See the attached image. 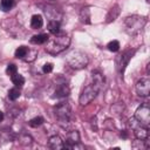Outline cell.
Masks as SVG:
<instances>
[{
  "mask_svg": "<svg viewBox=\"0 0 150 150\" xmlns=\"http://www.w3.org/2000/svg\"><path fill=\"white\" fill-rule=\"evenodd\" d=\"M69 43H70V38L66 33H59L47 40L46 52L52 55L60 54L63 50H66V48H68Z\"/></svg>",
  "mask_w": 150,
  "mask_h": 150,
  "instance_id": "1",
  "label": "cell"
},
{
  "mask_svg": "<svg viewBox=\"0 0 150 150\" xmlns=\"http://www.w3.org/2000/svg\"><path fill=\"white\" fill-rule=\"evenodd\" d=\"M146 23V19L139 15H131L124 19V29L129 35H136L139 33Z\"/></svg>",
  "mask_w": 150,
  "mask_h": 150,
  "instance_id": "2",
  "label": "cell"
},
{
  "mask_svg": "<svg viewBox=\"0 0 150 150\" xmlns=\"http://www.w3.org/2000/svg\"><path fill=\"white\" fill-rule=\"evenodd\" d=\"M67 63L74 69H82L88 66V56L81 50H71L66 56Z\"/></svg>",
  "mask_w": 150,
  "mask_h": 150,
  "instance_id": "3",
  "label": "cell"
},
{
  "mask_svg": "<svg viewBox=\"0 0 150 150\" xmlns=\"http://www.w3.org/2000/svg\"><path fill=\"white\" fill-rule=\"evenodd\" d=\"M54 115L56 117V120L59 121V123L62 127H66L70 123V118H71V109L70 105L67 102H61L59 103L55 109H54Z\"/></svg>",
  "mask_w": 150,
  "mask_h": 150,
  "instance_id": "4",
  "label": "cell"
},
{
  "mask_svg": "<svg viewBox=\"0 0 150 150\" xmlns=\"http://www.w3.org/2000/svg\"><path fill=\"white\" fill-rule=\"evenodd\" d=\"M98 91H100V90H98L95 86H93L91 83L88 84V86L82 90V93H81V95H80V98H79L80 104H81V105H87V104H89V103L96 97V95L98 94Z\"/></svg>",
  "mask_w": 150,
  "mask_h": 150,
  "instance_id": "5",
  "label": "cell"
},
{
  "mask_svg": "<svg viewBox=\"0 0 150 150\" xmlns=\"http://www.w3.org/2000/svg\"><path fill=\"white\" fill-rule=\"evenodd\" d=\"M129 122H130V123H129L130 127L134 129L135 137H136L138 141H143V142H144V141L149 137V129H148V127L141 124L135 117H132Z\"/></svg>",
  "mask_w": 150,
  "mask_h": 150,
  "instance_id": "6",
  "label": "cell"
},
{
  "mask_svg": "<svg viewBox=\"0 0 150 150\" xmlns=\"http://www.w3.org/2000/svg\"><path fill=\"white\" fill-rule=\"evenodd\" d=\"M141 124L145 125V127H149V123H150V108H149V104L148 103H143L141 104L136 111H135V116H134Z\"/></svg>",
  "mask_w": 150,
  "mask_h": 150,
  "instance_id": "7",
  "label": "cell"
},
{
  "mask_svg": "<svg viewBox=\"0 0 150 150\" xmlns=\"http://www.w3.org/2000/svg\"><path fill=\"white\" fill-rule=\"evenodd\" d=\"M134 54H135V49H132V50L128 49L116 57V68L121 75H123V73H124V70H125V68H127V66H128V63H129V61Z\"/></svg>",
  "mask_w": 150,
  "mask_h": 150,
  "instance_id": "8",
  "label": "cell"
},
{
  "mask_svg": "<svg viewBox=\"0 0 150 150\" xmlns=\"http://www.w3.org/2000/svg\"><path fill=\"white\" fill-rule=\"evenodd\" d=\"M135 90L138 96L146 97L150 94V80L149 77H142L141 80L137 81L135 86Z\"/></svg>",
  "mask_w": 150,
  "mask_h": 150,
  "instance_id": "9",
  "label": "cell"
},
{
  "mask_svg": "<svg viewBox=\"0 0 150 150\" xmlns=\"http://www.w3.org/2000/svg\"><path fill=\"white\" fill-rule=\"evenodd\" d=\"M104 83V77H103V74L98 70H94L91 73V84L95 86L98 90H101L102 86Z\"/></svg>",
  "mask_w": 150,
  "mask_h": 150,
  "instance_id": "10",
  "label": "cell"
},
{
  "mask_svg": "<svg viewBox=\"0 0 150 150\" xmlns=\"http://www.w3.org/2000/svg\"><path fill=\"white\" fill-rule=\"evenodd\" d=\"M69 87L66 83H61L56 87V89L54 90V97L55 98H63L67 97L69 95Z\"/></svg>",
  "mask_w": 150,
  "mask_h": 150,
  "instance_id": "11",
  "label": "cell"
},
{
  "mask_svg": "<svg viewBox=\"0 0 150 150\" xmlns=\"http://www.w3.org/2000/svg\"><path fill=\"white\" fill-rule=\"evenodd\" d=\"M48 145L49 148L52 149H55V150H59V149H64V142L62 141V138L57 135H54L49 138L48 141Z\"/></svg>",
  "mask_w": 150,
  "mask_h": 150,
  "instance_id": "12",
  "label": "cell"
},
{
  "mask_svg": "<svg viewBox=\"0 0 150 150\" xmlns=\"http://www.w3.org/2000/svg\"><path fill=\"white\" fill-rule=\"evenodd\" d=\"M43 25V19L40 14H34L30 19V27L33 29H38V28H41Z\"/></svg>",
  "mask_w": 150,
  "mask_h": 150,
  "instance_id": "13",
  "label": "cell"
},
{
  "mask_svg": "<svg viewBox=\"0 0 150 150\" xmlns=\"http://www.w3.org/2000/svg\"><path fill=\"white\" fill-rule=\"evenodd\" d=\"M49 39V36L47 34H38V35H33L30 39V42L34 45H43L47 42V40Z\"/></svg>",
  "mask_w": 150,
  "mask_h": 150,
  "instance_id": "14",
  "label": "cell"
},
{
  "mask_svg": "<svg viewBox=\"0 0 150 150\" xmlns=\"http://www.w3.org/2000/svg\"><path fill=\"white\" fill-rule=\"evenodd\" d=\"M49 33H52L53 35H56L60 33V22L57 20H50L48 22V26H47Z\"/></svg>",
  "mask_w": 150,
  "mask_h": 150,
  "instance_id": "15",
  "label": "cell"
},
{
  "mask_svg": "<svg viewBox=\"0 0 150 150\" xmlns=\"http://www.w3.org/2000/svg\"><path fill=\"white\" fill-rule=\"evenodd\" d=\"M80 20L82 23H90V9H89V7H84L81 9Z\"/></svg>",
  "mask_w": 150,
  "mask_h": 150,
  "instance_id": "16",
  "label": "cell"
},
{
  "mask_svg": "<svg viewBox=\"0 0 150 150\" xmlns=\"http://www.w3.org/2000/svg\"><path fill=\"white\" fill-rule=\"evenodd\" d=\"M15 5V0H0V9L4 12H8Z\"/></svg>",
  "mask_w": 150,
  "mask_h": 150,
  "instance_id": "17",
  "label": "cell"
},
{
  "mask_svg": "<svg viewBox=\"0 0 150 150\" xmlns=\"http://www.w3.org/2000/svg\"><path fill=\"white\" fill-rule=\"evenodd\" d=\"M13 139V132L9 129H1L0 130V141H12Z\"/></svg>",
  "mask_w": 150,
  "mask_h": 150,
  "instance_id": "18",
  "label": "cell"
},
{
  "mask_svg": "<svg viewBox=\"0 0 150 150\" xmlns=\"http://www.w3.org/2000/svg\"><path fill=\"white\" fill-rule=\"evenodd\" d=\"M11 80H12V82H13V84H14L15 87H21V86L25 83L23 76L20 75V74H18V73H15L14 75H12V76H11Z\"/></svg>",
  "mask_w": 150,
  "mask_h": 150,
  "instance_id": "19",
  "label": "cell"
},
{
  "mask_svg": "<svg viewBox=\"0 0 150 150\" xmlns=\"http://www.w3.org/2000/svg\"><path fill=\"white\" fill-rule=\"evenodd\" d=\"M28 48L27 47H25V46H20V47H18L16 48V50H15V57H18V59H25V56H27V53H28Z\"/></svg>",
  "mask_w": 150,
  "mask_h": 150,
  "instance_id": "20",
  "label": "cell"
},
{
  "mask_svg": "<svg viewBox=\"0 0 150 150\" xmlns=\"http://www.w3.org/2000/svg\"><path fill=\"white\" fill-rule=\"evenodd\" d=\"M20 95H21V93H20V89L18 87H14V88L8 90V98L12 100V101L18 100L20 97Z\"/></svg>",
  "mask_w": 150,
  "mask_h": 150,
  "instance_id": "21",
  "label": "cell"
},
{
  "mask_svg": "<svg viewBox=\"0 0 150 150\" xmlns=\"http://www.w3.org/2000/svg\"><path fill=\"white\" fill-rule=\"evenodd\" d=\"M120 42L117 41V40H112V41H110L108 45H107V48L110 50V52H117L118 49H120Z\"/></svg>",
  "mask_w": 150,
  "mask_h": 150,
  "instance_id": "22",
  "label": "cell"
},
{
  "mask_svg": "<svg viewBox=\"0 0 150 150\" xmlns=\"http://www.w3.org/2000/svg\"><path fill=\"white\" fill-rule=\"evenodd\" d=\"M42 123H43V118H42L41 116H36V117H34V118H32V120L29 121V125L33 127V128L40 127Z\"/></svg>",
  "mask_w": 150,
  "mask_h": 150,
  "instance_id": "23",
  "label": "cell"
},
{
  "mask_svg": "<svg viewBox=\"0 0 150 150\" xmlns=\"http://www.w3.org/2000/svg\"><path fill=\"white\" fill-rule=\"evenodd\" d=\"M16 71H18V68H16V66H15L14 63H9V64L7 66V68H6V73H7V75H9V76L14 75Z\"/></svg>",
  "mask_w": 150,
  "mask_h": 150,
  "instance_id": "24",
  "label": "cell"
},
{
  "mask_svg": "<svg viewBox=\"0 0 150 150\" xmlns=\"http://www.w3.org/2000/svg\"><path fill=\"white\" fill-rule=\"evenodd\" d=\"M52 70H53V64L52 63H45L43 64V67H42V71L45 73V74H49V73H52Z\"/></svg>",
  "mask_w": 150,
  "mask_h": 150,
  "instance_id": "25",
  "label": "cell"
},
{
  "mask_svg": "<svg viewBox=\"0 0 150 150\" xmlns=\"http://www.w3.org/2000/svg\"><path fill=\"white\" fill-rule=\"evenodd\" d=\"M2 120H4V112H2L1 110H0V122H1Z\"/></svg>",
  "mask_w": 150,
  "mask_h": 150,
  "instance_id": "26",
  "label": "cell"
},
{
  "mask_svg": "<svg viewBox=\"0 0 150 150\" xmlns=\"http://www.w3.org/2000/svg\"><path fill=\"white\" fill-rule=\"evenodd\" d=\"M145 1H146V2H149V1H150V0H145Z\"/></svg>",
  "mask_w": 150,
  "mask_h": 150,
  "instance_id": "27",
  "label": "cell"
}]
</instances>
